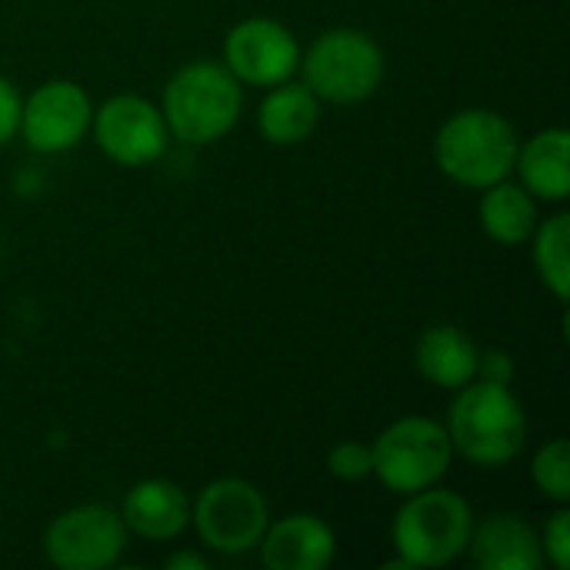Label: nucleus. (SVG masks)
Wrapping results in <instances>:
<instances>
[{
    "label": "nucleus",
    "instance_id": "5",
    "mask_svg": "<svg viewBox=\"0 0 570 570\" xmlns=\"http://www.w3.org/2000/svg\"><path fill=\"white\" fill-rule=\"evenodd\" d=\"M297 73L321 104L354 107L381 90L387 77V57L367 30L331 27L317 33L307 50H301Z\"/></svg>",
    "mask_w": 570,
    "mask_h": 570
},
{
    "label": "nucleus",
    "instance_id": "23",
    "mask_svg": "<svg viewBox=\"0 0 570 570\" xmlns=\"http://www.w3.org/2000/svg\"><path fill=\"white\" fill-rule=\"evenodd\" d=\"M20 90L0 73V147L10 144L17 137V127H20Z\"/></svg>",
    "mask_w": 570,
    "mask_h": 570
},
{
    "label": "nucleus",
    "instance_id": "20",
    "mask_svg": "<svg viewBox=\"0 0 570 570\" xmlns=\"http://www.w3.org/2000/svg\"><path fill=\"white\" fill-rule=\"evenodd\" d=\"M531 484L551 504H570V444L554 438L531 458Z\"/></svg>",
    "mask_w": 570,
    "mask_h": 570
},
{
    "label": "nucleus",
    "instance_id": "3",
    "mask_svg": "<svg viewBox=\"0 0 570 570\" xmlns=\"http://www.w3.org/2000/svg\"><path fill=\"white\" fill-rule=\"evenodd\" d=\"M518 147L521 137L511 117L491 107H464L438 127L434 164L451 184L484 190L504 177H514Z\"/></svg>",
    "mask_w": 570,
    "mask_h": 570
},
{
    "label": "nucleus",
    "instance_id": "22",
    "mask_svg": "<svg viewBox=\"0 0 570 570\" xmlns=\"http://www.w3.org/2000/svg\"><path fill=\"white\" fill-rule=\"evenodd\" d=\"M541 551L554 570L570 568V504H554V514L541 531Z\"/></svg>",
    "mask_w": 570,
    "mask_h": 570
},
{
    "label": "nucleus",
    "instance_id": "16",
    "mask_svg": "<svg viewBox=\"0 0 570 570\" xmlns=\"http://www.w3.org/2000/svg\"><path fill=\"white\" fill-rule=\"evenodd\" d=\"M481 347L471 334L458 324H431L421 331L414 344V367L417 374L441 391H458L478 377Z\"/></svg>",
    "mask_w": 570,
    "mask_h": 570
},
{
    "label": "nucleus",
    "instance_id": "13",
    "mask_svg": "<svg viewBox=\"0 0 570 570\" xmlns=\"http://www.w3.org/2000/svg\"><path fill=\"white\" fill-rule=\"evenodd\" d=\"M120 521L127 534L167 544L177 541L190 528V494L167 478H144L127 488L120 501Z\"/></svg>",
    "mask_w": 570,
    "mask_h": 570
},
{
    "label": "nucleus",
    "instance_id": "8",
    "mask_svg": "<svg viewBox=\"0 0 570 570\" xmlns=\"http://www.w3.org/2000/svg\"><path fill=\"white\" fill-rule=\"evenodd\" d=\"M90 134L97 150L117 167H150L170 147V130L154 100L140 94H114L94 107Z\"/></svg>",
    "mask_w": 570,
    "mask_h": 570
},
{
    "label": "nucleus",
    "instance_id": "21",
    "mask_svg": "<svg viewBox=\"0 0 570 570\" xmlns=\"http://www.w3.org/2000/svg\"><path fill=\"white\" fill-rule=\"evenodd\" d=\"M327 471L344 481V484H357L367 481L374 474V454L371 444L364 441H341L327 451Z\"/></svg>",
    "mask_w": 570,
    "mask_h": 570
},
{
    "label": "nucleus",
    "instance_id": "1",
    "mask_svg": "<svg viewBox=\"0 0 570 570\" xmlns=\"http://www.w3.org/2000/svg\"><path fill=\"white\" fill-rule=\"evenodd\" d=\"M444 428L454 458H464L471 468L484 471L508 468L528 444V414L511 384L481 377L454 391Z\"/></svg>",
    "mask_w": 570,
    "mask_h": 570
},
{
    "label": "nucleus",
    "instance_id": "24",
    "mask_svg": "<svg viewBox=\"0 0 570 570\" xmlns=\"http://www.w3.org/2000/svg\"><path fill=\"white\" fill-rule=\"evenodd\" d=\"M518 374L514 367V357L501 347H491V351H481L478 357V377L481 381H494V384H511Z\"/></svg>",
    "mask_w": 570,
    "mask_h": 570
},
{
    "label": "nucleus",
    "instance_id": "15",
    "mask_svg": "<svg viewBox=\"0 0 570 570\" xmlns=\"http://www.w3.org/2000/svg\"><path fill=\"white\" fill-rule=\"evenodd\" d=\"M518 184L538 200L564 207L570 197V134L564 127H544L521 140L514 160Z\"/></svg>",
    "mask_w": 570,
    "mask_h": 570
},
{
    "label": "nucleus",
    "instance_id": "25",
    "mask_svg": "<svg viewBox=\"0 0 570 570\" xmlns=\"http://www.w3.org/2000/svg\"><path fill=\"white\" fill-rule=\"evenodd\" d=\"M167 570H210V561L197 551H177L164 561Z\"/></svg>",
    "mask_w": 570,
    "mask_h": 570
},
{
    "label": "nucleus",
    "instance_id": "18",
    "mask_svg": "<svg viewBox=\"0 0 570 570\" xmlns=\"http://www.w3.org/2000/svg\"><path fill=\"white\" fill-rule=\"evenodd\" d=\"M478 194V224L484 237H491L501 247H521L531 240L541 220V204L514 177H504Z\"/></svg>",
    "mask_w": 570,
    "mask_h": 570
},
{
    "label": "nucleus",
    "instance_id": "6",
    "mask_svg": "<svg viewBox=\"0 0 570 570\" xmlns=\"http://www.w3.org/2000/svg\"><path fill=\"white\" fill-rule=\"evenodd\" d=\"M371 454H374L371 478H377L384 491L397 498L441 484L454 461V448L444 421L428 414H407L387 424L371 441Z\"/></svg>",
    "mask_w": 570,
    "mask_h": 570
},
{
    "label": "nucleus",
    "instance_id": "7",
    "mask_svg": "<svg viewBox=\"0 0 570 570\" xmlns=\"http://www.w3.org/2000/svg\"><path fill=\"white\" fill-rule=\"evenodd\" d=\"M267 524V498L244 478H214L197 491V498H190V528L214 554L240 558L257 551Z\"/></svg>",
    "mask_w": 570,
    "mask_h": 570
},
{
    "label": "nucleus",
    "instance_id": "11",
    "mask_svg": "<svg viewBox=\"0 0 570 570\" xmlns=\"http://www.w3.org/2000/svg\"><path fill=\"white\" fill-rule=\"evenodd\" d=\"M297 33L274 17H244L224 37L220 63L240 80V87H277L301 67Z\"/></svg>",
    "mask_w": 570,
    "mask_h": 570
},
{
    "label": "nucleus",
    "instance_id": "19",
    "mask_svg": "<svg viewBox=\"0 0 570 570\" xmlns=\"http://www.w3.org/2000/svg\"><path fill=\"white\" fill-rule=\"evenodd\" d=\"M531 264L544 291L558 301L568 304L570 297V214L558 210L544 220H538L531 234Z\"/></svg>",
    "mask_w": 570,
    "mask_h": 570
},
{
    "label": "nucleus",
    "instance_id": "14",
    "mask_svg": "<svg viewBox=\"0 0 570 570\" xmlns=\"http://www.w3.org/2000/svg\"><path fill=\"white\" fill-rule=\"evenodd\" d=\"M468 558L481 570H538L544 564L541 534L511 511H494L484 521L474 518Z\"/></svg>",
    "mask_w": 570,
    "mask_h": 570
},
{
    "label": "nucleus",
    "instance_id": "9",
    "mask_svg": "<svg viewBox=\"0 0 570 570\" xmlns=\"http://www.w3.org/2000/svg\"><path fill=\"white\" fill-rule=\"evenodd\" d=\"M120 511L107 504H77L60 511L43 531V558L57 570H107L127 551Z\"/></svg>",
    "mask_w": 570,
    "mask_h": 570
},
{
    "label": "nucleus",
    "instance_id": "4",
    "mask_svg": "<svg viewBox=\"0 0 570 570\" xmlns=\"http://www.w3.org/2000/svg\"><path fill=\"white\" fill-rule=\"evenodd\" d=\"M474 508L451 488H424L404 498L391 521L397 568H451L468 554Z\"/></svg>",
    "mask_w": 570,
    "mask_h": 570
},
{
    "label": "nucleus",
    "instance_id": "10",
    "mask_svg": "<svg viewBox=\"0 0 570 570\" xmlns=\"http://www.w3.org/2000/svg\"><path fill=\"white\" fill-rule=\"evenodd\" d=\"M94 120L90 90L77 80L53 77L33 87L20 104L17 134L33 154H67L83 144Z\"/></svg>",
    "mask_w": 570,
    "mask_h": 570
},
{
    "label": "nucleus",
    "instance_id": "2",
    "mask_svg": "<svg viewBox=\"0 0 570 570\" xmlns=\"http://www.w3.org/2000/svg\"><path fill=\"white\" fill-rule=\"evenodd\" d=\"M160 114L170 140L207 147L224 140L244 114V87L220 60L180 63L160 90Z\"/></svg>",
    "mask_w": 570,
    "mask_h": 570
},
{
    "label": "nucleus",
    "instance_id": "12",
    "mask_svg": "<svg viewBox=\"0 0 570 570\" xmlns=\"http://www.w3.org/2000/svg\"><path fill=\"white\" fill-rule=\"evenodd\" d=\"M257 554L267 570H324L337 554V534L321 514L297 511L267 524Z\"/></svg>",
    "mask_w": 570,
    "mask_h": 570
},
{
    "label": "nucleus",
    "instance_id": "17",
    "mask_svg": "<svg viewBox=\"0 0 570 570\" xmlns=\"http://www.w3.org/2000/svg\"><path fill=\"white\" fill-rule=\"evenodd\" d=\"M321 107L324 104L311 94V87L291 77L277 87H267V94L261 97L257 130L274 147H297L317 130Z\"/></svg>",
    "mask_w": 570,
    "mask_h": 570
}]
</instances>
